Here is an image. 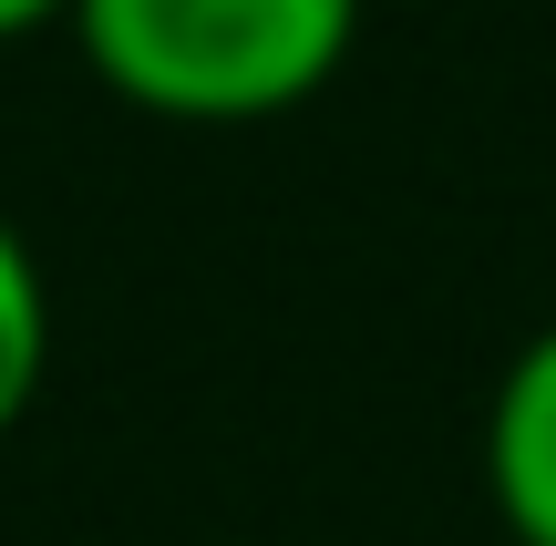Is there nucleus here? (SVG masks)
Masks as SVG:
<instances>
[{
  "label": "nucleus",
  "mask_w": 556,
  "mask_h": 546,
  "mask_svg": "<svg viewBox=\"0 0 556 546\" xmlns=\"http://www.w3.org/2000/svg\"><path fill=\"white\" fill-rule=\"evenodd\" d=\"M83 62L176 124H258L351 62L361 0H73Z\"/></svg>",
  "instance_id": "f257e3e1"
},
{
  "label": "nucleus",
  "mask_w": 556,
  "mask_h": 546,
  "mask_svg": "<svg viewBox=\"0 0 556 546\" xmlns=\"http://www.w3.org/2000/svg\"><path fill=\"white\" fill-rule=\"evenodd\" d=\"M484 485L516 546H556V330L505 361L495 412H484Z\"/></svg>",
  "instance_id": "f03ea898"
},
{
  "label": "nucleus",
  "mask_w": 556,
  "mask_h": 546,
  "mask_svg": "<svg viewBox=\"0 0 556 546\" xmlns=\"http://www.w3.org/2000/svg\"><path fill=\"white\" fill-rule=\"evenodd\" d=\"M41 371H52V289H41L31 238L0 217V433L31 412Z\"/></svg>",
  "instance_id": "7ed1b4c3"
},
{
  "label": "nucleus",
  "mask_w": 556,
  "mask_h": 546,
  "mask_svg": "<svg viewBox=\"0 0 556 546\" xmlns=\"http://www.w3.org/2000/svg\"><path fill=\"white\" fill-rule=\"evenodd\" d=\"M73 21V0H0V41H11V31H31V21Z\"/></svg>",
  "instance_id": "20e7f679"
}]
</instances>
